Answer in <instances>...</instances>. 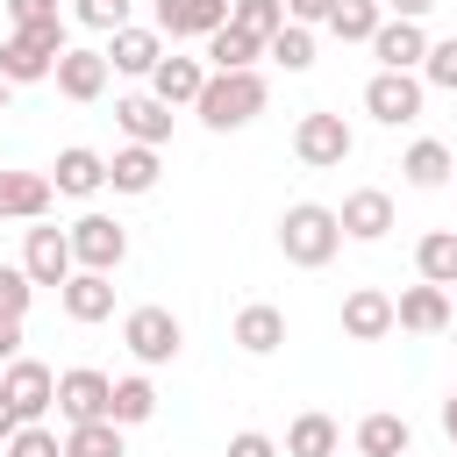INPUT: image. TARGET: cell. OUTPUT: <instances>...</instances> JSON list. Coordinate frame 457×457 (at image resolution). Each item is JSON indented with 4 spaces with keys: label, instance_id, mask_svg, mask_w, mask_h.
I'll return each mask as SVG.
<instances>
[{
    "label": "cell",
    "instance_id": "cell-37",
    "mask_svg": "<svg viewBox=\"0 0 457 457\" xmlns=\"http://www.w3.org/2000/svg\"><path fill=\"white\" fill-rule=\"evenodd\" d=\"M29 300H36L29 271H21V264H0V314H7V321H21V314H29Z\"/></svg>",
    "mask_w": 457,
    "mask_h": 457
},
{
    "label": "cell",
    "instance_id": "cell-32",
    "mask_svg": "<svg viewBox=\"0 0 457 457\" xmlns=\"http://www.w3.org/2000/svg\"><path fill=\"white\" fill-rule=\"evenodd\" d=\"M228 21L243 36H257V43H271L286 29V0H228Z\"/></svg>",
    "mask_w": 457,
    "mask_h": 457
},
{
    "label": "cell",
    "instance_id": "cell-25",
    "mask_svg": "<svg viewBox=\"0 0 457 457\" xmlns=\"http://www.w3.org/2000/svg\"><path fill=\"white\" fill-rule=\"evenodd\" d=\"M157 171H164V157L143 150V143H121V150L107 157V186H114V193H150Z\"/></svg>",
    "mask_w": 457,
    "mask_h": 457
},
{
    "label": "cell",
    "instance_id": "cell-3",
    "mask_svg": "<svg viewBox=\"0 0 457 457\" xmlns=\"http://www.w3.org/2000/svg\"><path fill=\"white\" fill-rule=\"evenodd\" d=\"M350 150H357V136H350V121H343V114L314 107V114H300V121H293V157H300L307 171H336Z\"/></svg>",
    "mask_w": 457,
    "mask_h": 457
},
{
    "label": "cell",
    "instance_id": "cell-48",
    "mask_svg": "<svg viewBox=\"0 0 457 457\" xmlns=\"http://www.w3.org/2000/svg\"><path fill=\"white\" fill-rule=\"evenodd\" d=\"M450 336H457V321H450Z\"/></svg>",
    "mask_w": 457,
    "mask_h": 457
},
{
    "label": "cell",
    "instance_id": "cell-11",
    "mask_svg": "<svg viewBox=\"0 0 457 457\" xmlns=\"http://www.w3.org/2000/svg\"><path fill=\"white\" fill-rule=\"evenodd\" d=\"M336 228H343L350 243H378V236L393 228V193H378V186H357V193H343V207H336Z\"/></svg>",
    "mask_w": 457,
    "mask_h": 457
},
{
    "label": "cell",
    "instance_id": "cell-8",
    "mask_svg": "<svg viewBox=\"0 0 457 457\" xmlns=\"http://www.w3.org/2000/svg\"><path fill=\"white\" fill-rule=\"evenodd\" d=\"M107 393H114L107 371L71 364V371L57 378V414H64V428H79V421H107Z\"/></svg>",
    "mask_w": 457,
    "mask_h": 457
},
{
    "label": "cell",
    "instance_id": "cell-13",
    "mask_svg": "<svg viewBox=\"0 0 457 457\" xmlns=\"http://www.w3.org/2000/svg\"><path fill=\"white\" fill-rule=\"evenodd\" d=\"M100 57H107V71L150 79V71H157V57H164V36H157V29H136V21H129V29H114V36H107V50H100Z\"/></svg>",
    "mask_w": 457,
    "mask_h": 457
},
{
    "label": "cell",
    "instance_id": "cell-5",
    "mask_svg": "<svg viewBox=\"0 0 457 457\" xmlns=\"http://www.w3.org/2000/svg\"><path fill=\"white\" fill-rule=\"evenodd\" d=\"M121 343H129V357H136V364H171V357L186 350V328H179V314H171V307H129Z\"/></svg>",
    "mask_w": 457,
    "mask_h": 457
},
{
    "label": "cell",
    "instance_id": "cell-20",
    "mask_svg": "<svg viewBox=\"0 0 457 457\" xmlns=\"http://www.w3.org/2000/svg\"><path fill=\"white\" fill-rule=\"evenodd\" d=\"M343 336H350V343H378V336H393V293L357 286V293L343 300Z\"/></svg>",
    "mask_w": 457,
    "mask_h": 457
},
{
    "label": "cell",
    "instance_id": "cell-41",
    "mask_svg": "<svg viewBox=\"0 0 457 457\" xmlns=\"http://www.w3.org/2000/svg\"><path fill=\"white\" fill-rule=\"evenodd\" d=\"M328 7H336V0H286V21L314 29V21H328Z\"/></svg>",
    "mask_w": 457,
    "mask_h": 457
},
{
    "label": "cell",
    "instance_id": "cell-24",
    "mask_svg": "<svg viewBox=\"0 0 457 457\" xmlns=\"http://www.w3.org/2000/svg\"><path fill=\"white\" fill-rule=\"evenodd\" d=\"M343 450V428L321 414V407H307V414H293V428H286V450L278 457H336Z\"/></svg>",
    "mask_w": 457,
    "mask_h": 457
},
{
    "label": "cell",
    "instance_id": "cell-42",
    "mask_svg": "<svg viewBox=\"0 0 457 457\" xmlns=\"http://www.w3.org/2000/svg\"><path fill=\"white\" fill-rule=\"evenodd\" d=\"M14 357H21V321L0 314V364H14Z\"/></svg>",
    "mask_w": 457,
    "mask_h": 457
},
{
    "label": "cell",
    "instance_id": "cell-9",
    "mask_svg": "<svg viewBox=\"0 0 457 457\" xmlns=\"http://www.w3.org/2000/svg\"><path fill=\"white\" fill-rule=\"evenodd\" d=\"M21 271H29V286H64L79 264H71V236L64 228H29V243H21Z\"/></svg>",
    "mask_w": 457,
    "mask_h": 457
},
{
    "label": "cell",
    "instance_id": "cell-29",
    "mask_svg": "<svg viewBox=\"0 0 457 457\" xmlns=\"http://www.w3.org/2000/svg\"><path fill=\"white\" fill-rule=\"evenodd\" d=\"M257 57H264V43L243 36L236 21H221V29L207 36V64H214V71H257Z\"/></svg>",
    "mask_w": 457,
    "mask_h": 457
},
{
    "label": "cell",
    "instance_id": "cell-22",
    "mask_svg": "<svg viewBox=\"0 0 457 457\" xmlns=\"http://www.w3.org/2000/svg\"><path fill=\"white\" fill-rule=\"evenodd\" d=\"M50 71H57V57H50L36 36L7 29V43H0V79H7V86H36V79H50Z\"/></svg>",
    "mask_w": 457,
    "mask_h": 457
},
{
    "label": "cell",
    "instance_id": "cell-33",
    "mask_svg": "<svg viewBox=\"0 0 457 457\" xmlns=\"http://www.w3.org/2000/svg\"><path fill=\"white\" fill-rule=\"evenodd\" d=\"M64 457H121V428L114 421H79V428H64Z\"/></svg>",
    "mask_w": 457,
    "mask_h": 457
},
{
    "label": "cell",
    "instance_id": "cell-46",
    "mask_svg": "<svg viewBox=\"0 0 457 457\" xmlns=\"http://www.w3.org/2000/svg\"><path fill=\"white\" fill-rule=\"evenodd\" d=\"M7 93H14V86H7V79H0V114H7Z\"/></svg>",
    "mask_w": 457,
    "mask_h": 457
},
{
    "label": "cell",
    "instance_id": "cell-6",
    "mask_svg": "<svg viewBox=\"0 0 457 457\" xmlns=\"http://www.w3.org/2000/svg\"><path fill=\"white\" fill-rule=\"evenodd\" d=\"M421 93H428V86H421L414 71H371V79H364V114L386 121V129H400V121L421 114Z\"/></svg>",
    "mask_w": 457,
    "mask_h": 457
},
{
    "label": "cell",
    "instance_id": "cell-44",
    "mask_svg": "<svg viewBox=\"0 0 457 457\" xmlns=\"http://www.w3.org/2000/svg\"><path fill=\"white\" fill-rule=\"evenodd\" d=\"M14 428H21V414H14V400H7V393H0V443H7V436H14Z\"/></svg>",
    "mask_w": 457,
    "mask_h": 457
},
{
    "label": "cell",
    "instance_id": "cell-28",
    "mask_svg": "<svg viewBox=\"0 0 457 457\" xmlns=\"http://www.w3.org/2000/svg\"><path fill=\"white\" fill-rule=\"evenodd\" d=\"M414 271L421 286H457V228H428L414 243Z\"/></svg>",
    "mask_w": 457,
    "mask_h": 457
},
{
    "label": "cell",
    "instance_id": "cell-12",
    "mask_svg": "<svg viewBox=\"0 0 457 457\" xmlns=\"http://www.w3.org/2000/svg\"><path fill=\"white\" fill-rule=\"evenodd\" d=\"M114 121H121V136L143 143V150H164V143H171V107L150 100V93H121V100H114Z\"/></svg>",
    "mask_w": 457,
    "mask_h": 457
},
{
    "label": "cell",
    "instance_id": "cell-43",
    "mask_svg": "<svg viewBox=\"0 0 457 457\" xmlns=\"http://www.w3.org/2000/svg\"><path fill=\"white\" fill-rule=\"evenodd\" d=\"M378 7H393V21H421L436 0H378Z\"/></svg>",
    "mask_w": 457,
    "mask_h": 457
},
{
    "label": "cell",
    "instance_id": "cell-7",
    "mask_svg": "<svg viewBox=\"0 0 457 457\" xmlns=\"http://www.w3.org/2000/svg\"><path fill=\"white\" fill-rule=\"evenodd\" d=\"M0 393L14 400L21 421H43V414L57 407V371L36 364V357H14V364H0Z\"/></svg>",
    "mask_w": 457,
    "mask_h": 457
},
{
    "label": "cell",
    "instance_id": "cell-17",
    "mask_svg": "<svg viewBox=\"0 0 457 457\" xmlns=\"http://www.w3.org/2000/svg\"><path fill=\"white\" fill-rule=\"evenodd\" d=\"M371 57H378V71H414L421 57H428V36H421V21H378V36H371Z\"/></svg>",
    "mask_w": 457,
    "mask_h": 457
},
{
    "label": "cell",
    "instance_id": "cell-27",
    "mask_svg": "<svg viewBox=\"0 0 457 457\" xmlns=\"http://www.w3.org/2000/svg\"><path fill=\"white\" fill-rule=\"evenodd\" d=\"M407 450H414L407 414H364L357 421V457H407Z\"/></svg>",
    "mask_w": 457,
    "mask_h": 457
},
{
    "label": "cell",
    "instance_id": "cell-36",
    "mask_svg": "<svg viewBox=\"0 0 457 457\" xmlns=\"http://www.w3.org/2000/svg\"><path fill=\"white\" fill-rule=\"evenodd\" d=\"M421 86H443V93H457V36L428 43V57H421Z\"/></svg>",
    "mask_w": 457,
    "mask_h": 457
},
{
    "label": "cell",
    "instance_id": "cell-23",
    "mask_svg": "<svg viewBox=\"0 0 457 457\" xmlns=\"http://www.w3.org/2000/svg\"><path fill=\"white\" fill-rule=\"evenodd\" d=\"M286 343V314L271 307V300H250L243 314H236V350H250V357H271Z\"/></svg>",
    "mask_w": 457,
    "mask_h": 457
},
{
    "label": "cell",
    "instance_id": "cell-10",
    "mask_svg": "<svg viewBox=\"0 0 457 457\" xmlns=\"http://www.w3.org/2000/svg\"><path fill=\"white\" fill-rule=\"evenodd\" d=\"M43 179H50V193H64V200H93V193L107 186V157L86 150V143H71V150H57V164H50Z\"/></svg>",
    "mask_w": 457,
    "mask_h": 457
},
{
    "label": "cell",
    "instance_id": "cell-47",
    "mask_svg": "<svg viewBox=\"0 0 457 457\" xmlns=\"http://www.w3.org/2000/svg\"><path fill=\"white\" fill-rule=\"evenodd\" d=\"M450 179H457V157H450Z\"/></svg>",
    "mask_w": 457,
    "mask_h": 457
},
{
    "label": "cell",
    "instance_id": "cell-1",
    "mask_svg": "<svg viewBox=\"0 0 457 457\" xmlns=\"http://www.w3.org/2000/svg\"><path fill=\"white\" fill-rule=\"evenodd\" d=\"M264 100H271V86H264V71H207V86H200V121L214 129V136H228V129H250L257 114H264Z\"/></svg>",
    "mask_w": 457,
    "mask_h": 457
},
{
    "label": "cell",
    "instance_id": "cell-45",
    "mask_svg": "<svg viewBox=\"0 0 457 457\" xmlns=\"http://www.w3.org/2000/svg\"><path fill=\"white\" fill-rule=\"evenodd\" d=\"M443 436H450V443H457V393H450V400H443Z\"/></svg>",
    "mask_w": 457,
    "mask_h": 457
},
{
    "label": "cell",
    "instance_id": "cell-35",
    "mask_svg": "<svg viewBox=\"0 0 457 457\" xmlns=\"http://www.w3.org/2000/svg\"><path fill=\"white\" fill-rule=\"evenodd\" d=\"M7 457H64V436L43 428V421H21V428L7 436Z\"/></svg>",
    "mask_w": 457,
    "mask_h": 457
},
{
    "label": "cell",
    "instance_id": "cell-34",
    "mask_svg": "<svg viewBox=\"0 0 457 457\" xmlns=\"http://www.w3.org/2000/svg\"><path fill=\"white\" fill-rule=\"evenodd\" d=\"M264 57H271V64H286V71H307V64H314V29L286 21V29L264 43Z\"/></svg>",
    "mask_w": 457,
    "mask_h": 457
},
{
    "label": "cell",
    "instance_id": "cell-39",
    "mask_svg": "<svg viewBox=\"0 0 457 457\" xmlns=\"http://www.w3.org/2000/svg\"><path fill=\"white\" fill-rule=\"evenodd\" d=\"M7 21L36 29V21H64V14H57V0H7Z\"/></svg>",
    "mask_w": 457,
    "mask_h": 457
},
{
    "label": "cell",
    "instance_id": "cell-19",
    "mask_svg": "<svg viewBox=\"0 0 457 457\" xmlns=\"http://www.w3.org/2000/svg\"><path fill=\"white\" fill-rule=\"evenodd\" d=\"M57 300H64V314H71L79 328H93V321L114 314V278H100V271H71V278L57 286Z\"/></svg>",
    "mask_w": 457,
    "mask_h": 457
},
{
    "label": "cell",
    "instance_id": "cell-30",
    "mask_svg": "<svg viewBox=\"0 0 457 457\" xmlns=\"http://www.w3.org/2000/svg\"><path fill=\"white\" fill-rule=\"evenodd\" d=\"M378 21H386L378 0H336V7H328V36H336V43H371Z\"/></svg>",
    "mask_w": 457,
    "mask_h": 457
},
{
    "label": "cell",
    "instance_id": "cell-2",
    "mask_svg": "<svg viewBox=\"0 0 457 457\" xmlns=\"http://www.w3.org/2000/svg\"><path fill=\"white\" fill-rule=\"evenodd\" d=\"M278 250H286V264H300V271H321V264L343 250L336 207H321V200H293V207L278 214Z\"/></svg>",
    "mask_w": 457,
    "mask_h": 457
},
{
    "label": "cell",
    "instance_id": "cell-15",
    "mask_svg": "<svg viewBox=\"0 0 457 457\" xmlns=\"http://www.w3.org/2000/svg\"><path fill=\"white\" fill-rule=\"evenodd\" d=\"M221 21H228V0H157V36H171V43L179 36H200L207 43Z\"/></svg>",
    "mask_w": 457,
    "mask_h": 457
},
{
    "label": "cell",
    "instance_id": "cell-14",
    "mask_svg": "<svg viewBox=\"0 0 457 457\" xmlns=\"http://www.w3.org/2000/svg\"><path fill=\"white\" fill-rule=\"evenodd\" d=\"M393 328H407V336H443V328H450V293H443V286H407V293L393 300Z\"/></svg>",
    "mask_w": 457,
    "mask_h": 457
},
{
    "label": "cell",
    "instance_id": "cell-38",
    "mask_svg": "<svg viewBox=\"0 0 457 457\" xmlns=\"http://www.w3.org/2000/svg\"><path fill=\"white\" fill-rule=\"evenodd\" d=\"M71 14H79L86 29H100V36L129 29V0H71Z\"/></svg>",
    "mask_w": 457,
    "mask_h": 457
},
{
    "label": "cell",
    "instance_id": "cell-40",
    "mask_svg": "<svg viewBox=\"0 0 457 457\" xmlns=\"http://www.w3.org/2000/svg\"><path fill=\"white\" fill-rule=\"evenodd\" d=\"M221 457H278V443L264 436V428H243V436H228V450Z\"/></svg>",
    "mask_w": 457,
    "mask_h": 457
},
{
    "label": "cell",
    "instance_id": "cell-21",
    "mask_svg": "<svg viewBox=\"0 0 457 457\" xmlns=\"http://www.w3.org/2000/svg\"><path fill=\"white\" fill-rule=\"evenodd\" d=\"M50 79H57V93H64V100H79V107H86V100H100V93H107V57H100V50H64Z\"/></svg>",
    "mask_w": 457,
    "mask_h": 457
},
{
    "label": "cell",
    "instance_id": "cell-4",
    "mask_svg": "<svg viewBox=\"0 0 457 457\" xmlns=\"http://www.w3.org/2000/svg\"><path fill=\"white\" fill-rule=\"evenodd\" d=\"M64 236H71V264H79V271L114 278V271H121V257H129V228H121L114 214H79Z\"/></svg>",
    "mask_w": 457,
    "mask_h": 457
},
{
    "label": "cell",
    "instance_id": "cell-26",
    "mask_svg": "<svg viewBox=\"0 0 457 457\" xmlns=\"http://www.w3.org/2000/svg\"><path fill=\"white\" fill-rule=\"evenodd\" d=\"M150 414H157V386H150L143 371L114 378V393H107V421H114V428H143Z\"/></svg>",
    "mask_w": 457,
    "mask_h": 457
},
{
    "label": "cell",
    "instance_id": "cell-31",
    "mask_svg": "<svg viewBox=\"0 0 457 457\" xmlns=\"http://www.w3.org/2000/svg\"><path fill=\"white\" fill-rule=\"evenodd\" d=\"M400 171H407V186H443V179H450V150H443L436 136H421V143H407Z\"/></svg>",
    "mask_w": 457,
    "mask_h": 457
},
{
    "label": "cell",
    "instance_id": "cell-16",
    "mask_svg": "<svg viewBox=\"0 0 457 457\" xmlns=\"http://www.w3.org/2000/svg\"><path fill=\"white\" fill-rule=\"evenodd\" d=\"M50 179L43 171H7L0 164V221H43L50 214Z\"/></svg>",
    "mask_w": 457,
    "mask_h": 457
},
{
    "label": "cell",
    "instance_id": "cell-18",
    "mask_svg": "<svg viewBox=\"0 0 457 457\" xmlns=\"http://www.w3.org/2000/svg\"><path fill=\"white\" fill-rule=\"evenodd\" d=\"M200 86H207V64L200 57H157V71H150V100H164V107H193L200 100Z\"/></svg>",
    "mask_w": 457,
    "mask_h": 457
}]
</instances>
